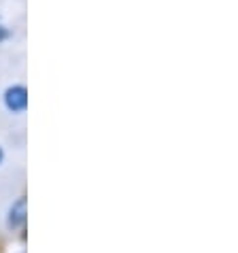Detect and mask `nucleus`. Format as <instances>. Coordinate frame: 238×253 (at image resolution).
Returning a JSON list of instances; mask_svg holds the SVG:
<instances>
[{"instance_id":"1","label":"nucleus","mask_w":238,"mask_h":253,"mask_svg":"<svg viewBox=\"0 0 238 253\" xmlns=\"http://www.w3.org/2000/svg\"><path fill=\"white\" fill-rule=\"evenodd\" d=\"M4 104H6V109L13 111V113H19V111H24L28 107V92H26V87L22 85H13L6 89V94H4Z\"/></svg>"},{"instance_id":"3","label":"nucleus","mask_w":238,"mask_h":253,"mask_svg":"<svg viewBox=\"0 0 238 253\" xmlns=\"http://www.w3.org/2000/svg\"><path fill=\"white\" fill-rule=\"evenodd\" d=\"M4 37H6V34H4V30H2V28H0V41H2Z\"/></svg>"},{"instance_id":"2","label":"nucleus","mask_w":238,"mask_h":253,"mask_svg":"<svg viewBox=\"0 0 238 253\" xmlns=\"http://www.w3.org/2000/svg\"><path fill=\"white\" fill-rule=\"evenodd\" d=\"M26 219H28V200H26V196H22L15 205L11 207V211H9V228H13V230H17V228H22L24 223H26Z\"/></svg>"},{"instance_id":"4","label":"nucleus","mask_w":238,"mask_h":253,"mask_svg":"<svg viewBox=\"0 0 238 253\" xmlns=\"http://www.w3.org/2000/svg\"><path fill=\"white\" fill-rule=\"evenodd\" d=\"M0 162H2V149H0Z\"/></svg>"}]
</instances>
